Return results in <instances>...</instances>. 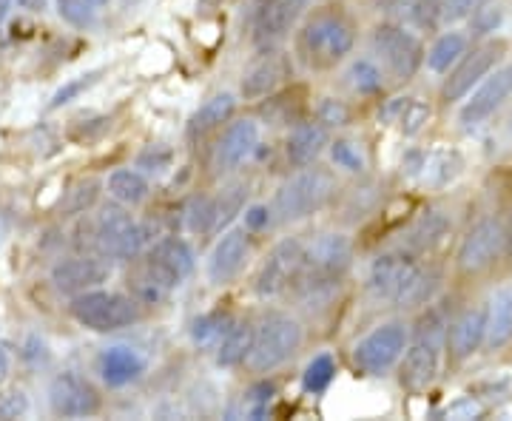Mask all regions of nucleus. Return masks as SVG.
<instances>
[{
    "mask_svg": "<svg viewBox=\"0 0 512 421\" xmlns=\"http://www.w3.org/2000/svg\"><path fill=\"white\" fill-rule=\"evenodd\" d=\"M493 0H447L441 6V20L444 23H458V20H467L476 15L478 9L490 6Z\"/></svg>",
    "mask_w": 512,
    "mask_h": 421,
    "instance_id": "45",
    "label": "nucleus"
},
{
    "mask_svg": "<svg viewBox=\"0 0 512 421\" xmlns=\"http://www.w3.org/2000/svg\"><path fill=\"white\" fill-rule=\"evenodd\" d=\"M293 77V60L288 52L271 49L262 57H256L254 63L242 74L239 92L245 100H262L276 94L285 83H291Z\"/></svg>",
    "mask_w": 512,
    "mask_h": 421,
    "instance_id": "18",
    "label": "nucleus"
},
{
    "mask_svg": "<svg viewBox=\"0 0 512 421\" xmlns=\"http://www.w3.org/2000/svg\"><path fill=\"white\" fill-rule=\"evenodd\" d=\"M330 146V129L322 126L316 117L299 120L285 140V163L291 168H308L313 165Z\"/></svg>",
    "mask_w": 512,
    "mask_h": 421,
    "instance_id": "23",
    "label": "nucleus"
},
{
    "mask_svg": "<svg viewBox=\"0 0 512 421\" xmlns=\"http://www.w3.org/2000/svg\"><path fill=\"white\" fill-rule=\"evenodd\" d=\"M174 160V151L168 146H148L140 157H137V168L151 171V174H160Z\"/></svg>",
    "mask_w": 512,
    "mask_h": 421,
    "instance_id": "46",
    "label": "nucleus"
},
{
    "mask_svg": "<svg viewBox=\"0 0 512 421\" xmlns=\"http://www.w3.org/2000/svg\"><path fill=\"white\" fill-rule=\"evenodd\" d=\"M146 228L128 214L120 205L103 208L94 228V242L103 257L111 259H134L146 248Z\"/></svg>",
    "mask_w": 512,
    "mask_h": 421,
    "instance_id": "12",
    "label": "nucleus"
},
{
    "mask_svg": "<svg viewBox=\"0 0 512 421\" xmlns=\"http://www.w3.org/2000/svg\"><path fill=\"white\" fill-rule=\"evenodd\" d=\"M251 259V231L248 228H228L211 248L205 274L211 285H231Z\"/></svg>",
    "mask_w": 512,
    "mask_h": 421,
    "instance_id": "16",
    "label": "nucleus"
},
{
    "mask_svg": "<svg viewBox=\"0 0 512 421\" xmlns=\"http://www.w3.org/2000/svg\"><path fill=\"white\" fill-rule=\"evenodd\" d=\"M512 345V285H504L487 305V342L484 348L504 350Z\"/></svg>",
    "mask_w": 512,
    "mask_h": 421,
    "instance_id": "27",
    "label": "nucleus"
},
{
    "mask_svg": "<svg viewBox=\"0 0 512 421\" xmlns=\"http://www.w3.org/2000/svg\"><path fill=\"white\" fill-rule=\"evenodd\" d=\"M97 370L109 387H126L146 373V359L126 345H114L100 353Z\"/></svg>",
    "mask_w": 512,
    "mask_h": 421,
    "instance_id": "25",
    "label": "nucleus"
},
{
    "mask_svg": "<svg viewBox=\"0 0 512 421\" xmlns=\"http://www.w3.org/2000/svg\"><path fill=\"white\" fill-rule=\"evenodd\" d=\"M467 49H470V37L464 35V32L450 29V32H444V35L436 37V43L427 49L424 66L433 74H447L461 57L467 55Z\"/></svg>",
    "mask_w": 512,
    "mask_h": 421,
    "instance_id": "29",
    "label": "nucleus"
},
{
    "mask_svg": "<svg viewBox=\"0 0 512 421\" xmlns=\"http://www.w3.org/2000/svg\"><path fill=\"white\" fill-rule=\"evenodd\" d=\"M345 80H348V86L359 97H373V94H379L384 89L382 66L376 60H370V57L353 60L348 66V72H345Z\"/></svg>",
    "mask_w": 512,
    "mask_h": 421,
    "instance_id": "33",
    "label": "nucleus"
},
{
    "mask_svg": "<svg viewBox=\"0 0 512 421\" xmlns=\"http://www.w3.org/2000/svg\"><path fill=\"white\" fill-rule=\"evenodd\" d=\"M308 9V0H256L251 12L254 37L262 46H274L291 35Z\"/></svg>",
    "mask_w": 512,
    "mask_h": 421,
    "instance_id": "17",
    "label": "nucleus"
},
{
    "mask_svg": "<svg viewBox=\"0 0 512 421\" xmlns=\"http://www.w3.org/2000/svg\"><path fill=\"white\" fill-rule=\"evenodd\" d=\"M430 117H433V106H430L427 100H421V97H407V103H404L396 126H399V131H402L404 137H416V134L430 123Z\"/></svg>",
    "mask_w": 512,
    "mask_h": 421,
    "instance_id": "36",
    "label": "nucleus"
},
{
    "mask_svg": "<svg viewBox=\"0 0 512 421\" xmlns=\"http://www.w3.org/2000/svg\"><path fill=\"white\" fill-rule=\"evenodd\" d=\"M453 231V222L450 217L439 211V208H427L421 211L416 220L410 222L407 234H404V248L413 251V254H430L436 251L444 239L450 237Z\"/></svg>",
    "mask_w": 512,
    "mask_h": 421,
    "instance_id": "24",
    "label": "nucleus"
},
{
    "mask_svg": "<svg viewBox=\"0 0 512 421\" xmlns=\"http://www.w3.org/2000/svg\"><path fill=\"white\" fill-rule=\"evenodd\" d=\"M97 194H100V183L97 180H80L77 185H72L66 191V200H63V214L66 217H74V214H86L97 202Z\"/></svg>",
    "mask_w": 512,
    "mask_h": 421,
    "instance_id": "40",
    "label": "nucleus"
},
{
    "mask_svg": "<svg viewBox=\"0 0 512 421\" xmlns=\"http://www.w3.org/2000/svg\"><path fill=\"white\" fill-rule=\"evenodd\" d=\"M316 120L328 129H345L350 123V106L345 100H336V97H322L316 103Z\"/></svg>",
    "mask_w": 512,
    "mask_h": 421,
    "instance_id": "42",
    "label": "nucleus"
},
{
    "mask_svg": "<svg viewBox=\"0 0 512 421\" xmlns=\"http://www.w3.org/2000/svg\"><path fill=\"white\" fill-rule=\"evenodd\" d=\"M94 3H97V6H103V3H109V0H94Z\"/></svg>",
    "mask_w": 512,
    "mask_h": 421,
    "instance_id": "53",
    "label": "nucleus"
},
{
    "mask_svg": "<svg viewBox=\"0 0 512 421\" xmlns=\"http://www.w3.org/2000/svg\"><path fill=\"white\" fill-rule=\"evenodd\" d=\"M185 222H188V231L194 234L217 231V197H197L188 205Z\"/></svg>",
    "mask_w": 512,
    "mask_h": 421,
    "instance_id": "37",
    "label": "nucleus"
},
{
    "mask_svg": "<svg viewBox=\"0 0 512 421\" xmlns=\"http://www.w3.org/2000/svg\"><path fill=\"white\" fill-rule=\"evenodd\" d=\"M447 328L450 322L439 308H430L419 319L416 336L410 339L399 362V385L407 393H421L439 379L441 356L447 350Z\"/></svg>",
    "mask_w": 512,
    "mask_h": 421,
    "instance_id": "2",
    "label": "nucleus"
},
{
    "mask_svg": "<svg viewBox=\"0 0 512 421\" xmlns=\"http://www.w3.org/2000/svg\"><path fill=\"white\" fill-rule=\"evenodd\" d=\"M302 342H305V330H302L296 316L282 311L265 313L256 325L254 348H251V356L245 365L259 376L274 373V370L291 362L302 348Z\"/></svg>",
    "mask_w": 512,
    "mask_h": 421,
    "instance_id": "4",
    "label": "nucleus"
},
{
    "mask_svg": "<svg viewBox=\"0 0 512 421\" xmlns=\"http://www.w3.org/2000/svg\"><path fill=\"white\" fill-rule=\"evenodd\" d=\"M356 46V26L339 6H325L313 12L296 32L293 55L313 72L336 69Z\"/></svg>",
    "mask_w": 512,
    "mask_h": 421,
    "instance_id": "1",
    "label": "nucleus"
},
{
    "mask_svg": "<svg viewBox=\"0 0 512 421\" xmlns=\"http://www.w3.org/2000/svg\"><path fill=\"white\" fill-rule=\"evenodd\" d=\"M43 3H46V0H20V6H26L29 12H40V9H43Z\"/></svg>",
    "mask_w": 512,
    "mask_h": 421,
    "instance_id": "50",
    "label": "nucleus"
},
{
    "mask_svg": "<svg viewBox=\"0 0 512 421\" xmlns=\"http://www.w3.org/2000/svg\"><path fill=\"white\" fill-rule=\"evenodd\" d=\"M231 328H234V316H231V313L211 311L205 313V316H200V319H194V325H191V339H194L197 348L217 350L222 339H225V333Z\"/></svg>",
    "mask_w": 512,
    "mask_h": 421,
    "instance_id": "32",
    "label": "nucleus"
},
{
    "mask_svg": "<svg viewBox=\"0 0 512 421\" xmlns=\"http://www.w3.org/2000/svg\"><path fill=\"white\" fill-rule=\"evenodd\" d=\"M336 197V180L328 168H296V174L276 188L274 220L299 222L319 214Z\"/></svg>",
    "mask_w": 512,
    "mask_h": 421,
    "instance_id": "3",
    "label": "nucleus"
},
{
    "mask_svg": "<svg viewBox=\"0 0 512 421\" xmlns=\"http://www.w3.org/2000/svg\"><path fill=\"white\" fill-rule=\"evenodd\" d=\"M504 52H507V43L504 40H495V37L493 40L478 43L473 49H467V55L461 57L456 66L447 72V77H444V83H441V100L444 103H461L487 74L498 69Z\"/></svg>",
    "mask_w": 512,
    "mask_h": 421,
    "instance_id": "10",
    "label": "nucleus"
},
{
    "mask_svg": "<svg viewBox=\"0 0 512 421\" xmlns=\"http://www.w3.org/2000/svg\"><path fill=\"white\" fill-rule=\"evenodd\" d=\"M501 23H504V9L490 3V6L478 9L476 15L470 18V29H473L476 37H490L501 29Z\"/></svg>",
    "mask_w": 512,
    "mask_h": 421,
    "instance_id": "44",
    "label": "nucleus"
},
{
    "mask_svg": "<svg viewBox=\"0 0 512 421\" xmlns=\"http://www.w3.org/2000/svg\"><path fill=\"white\" fill-rule=\"evenodd\" d=\"M69 311L77 325L94 330V333H114V330L131 328L143 316L137 299H131L126 293L97 291V288L72 296Z\"/></svg>",
    "mask_w": 512,
    "mask_h": 421,
    "instance_id": "7",
    "label": "nucleus"
},
{
    "mask_svg": "<svg viewBox=\"0 0 512 421\" xmlns=\"http://www.w3.org/2000/svg\"><path fill=\"white\" fill-rule=\"evenodd\" d=\"M234 111H237V97H234V94L231 92L214 94V97H208L200 109H197V114L191 117V126H188V131H191L194 137H202V134H208V131L222 129L225 123H231V120H234Z\"/></svg>",
    "mask_w": 512,
    "mask_h": 421,
    "instance_id": "28",
    "label": "nucleus"
},
{
    "mask_svg": "<svg viewBox=\"0 0 512 421\" xmlns=\"http://www.w3.org/2000/svg\"><path fill=\"white\" fill-rule=\"evenodd\" d=\"M484 342H487V305L461 311L447 328V353L456 365L473 359L484 348Z\"/></svg>",
    "mask_w": 512,
    "mask_h": 421,
    "instance_id": "21",
    "label": "nucleus"
},
{
    "mask_svg": "<svg viewBox=\"0 0 512 421\" xmlns=\"http://www.w3.org/2000/svg\"><path fill=\"white\" fill-rule=\"evenodd\" d=\"M256 325L251 322H234V328L225 333V339L217 348V365L220 367H239L248 362L251 348H254Z\"/></svg>",
    "mask_w": 512,
    "mask_h": 421,
    "instance_id": "30",
    "label": "nucleus"
},
{
    "mask_svg": "<svg viewBox=\"0 0 512 421\" xmlns=\"http://www.w3.org/2000/svg\"><path fill=\"white\" fill-rule=\"evenodd\" d=\"M407 345H410L407 325L404 322H384L353 345V365L367 376H384L402 362Z\"/></svg>",
    "mask_w": 512,
    "mask_h": 421,
    "instance_id": "9",
    "label": "nucleus"
},
{
    "mask_svg": "<svg viewBox=\"0 0 512 421\" xmlns=\"http://www.w3.org/2000/svg\"><path fill=\"white\" fill-rule=\"evenodd\" d=\"M461 168H464V163H461L458 151H439V154H427L424 168H421V177L430 185H436V188H444V185H450L456 180L458 174H461Z\"/></svg>",
    "mask_w": 512,
    "mask_h": 421,
    "instance_id": "34",
    "label": "nucleus"
},
{
    "mask_svg": "<svg viewBox=\"0 0 512 421\" xmlns=\"http://www.w3.org/2000/svg\"><path fill=\"white\" fill-rule=\"evenodd\" d=\"M512 97V63L498 66L495 72H490L473 92L461 100L458 109V123L464 129H476L484 126L487 120H493L498 111L504 109V103Z\"/></svg>",
    "mask_w": 512,
    "mask_h": 421,
    "instance_id": "14",
    "label": "nucleus"
},
{
    "mask_svg": "<svg viewBox=\"0 0 512 421\" xmlns=\"http://www.w3.org/2000/svg\"><path fill=\"white\" fill-rule=\"evenodd\" d=\"M350 265H353V242L342 231L319 234L311 245H305V271L345 279Z\"/></svg>",
    "mask_w": 512,
    "mask_h": 421,
    "instance_id": "20",
    "label": "nucleus"
},
{
    "mask_svg": "<svg viewBox=\"0 0 512 421\" xmlns=\"http://www.w3.org/2000/svg\"><path fill=\"white\" fill-rule=\"evenodd\" d=\"M111 276V268L103 259L74 257L63 259L52 268V282L60 293L66 296H80V293L100 288Z\"/></svg>",
    "mask_w": 512,
    "mask_h": 421,
    "instance_id": "22",
    "label": "nucleus"
},
{
    "mask_svg": "<svg viewBox=\"0 0 512 421\" xmlns=\"http://www.w3.org/2000/svg\"><path fill=\"white\" fill-rule=\"evenodd\" d=\"M100 393L97 387L83 379L80 373H60L49 382V407L55 416L63 419H89L94 413H100Z\"/></svg>",
    "mask_w": 512,
    "mask_h": 421,
    "instance_id": "15",
    "label": "nucleus"
},
{
    "mask_svg": "<svg viewBox=\"0 0 512 421\" xmlns=\"http://www.w3.org/2000/svg\"><path fill=\"white\" fill-rule=\"evenodd\" d=\"M330 160L336 168H342V171H350V174H362L365 171V151L359 148V143H353V140H330Z\"/></svg>",
    "mask_w": 512,
    "mask_h": 421,
    "instance_id": "38",
    "label": "nucleus"
},
{
    "mask_svg": "<svg viewBox=\"0 0 512 421\" xmlns=\"http://www.w3.org/2000/svg\"><path fill=\"white\" fill-rule=\"evenodd\" d=\"M9 9H12V0H0V23L6 20V15H9Z\"/></svg>",
    "mask_w": 512,
    "mask_h": 421,
    "instance_id": "51",
    "label": "nucleus"
},
{
    "mask_svg": "<svg viewBox=\"0 0 512 421\" xmlns=\"http://www.w3.org/2000/svg\"><path fill=\"white\" fill-rule=\"evenodd\" d=\"M510 251V228L498 217H481L461 237L456 251L458 276H481Z\"/></svg>",
    "mask_w": 512,
    "mask_h": 421,
    "instance_id": "5",
    "label": "nucleus"
},
{
    "mask_svg": "<svg viewBox=\"0 0 512 421\" xmlns=\"http://www.w3.org/2000/svg\"><path fill=\"white\" fill-rule=\"evenodd\" d=\"M510 251H512V231H510Z\"/></svg>",
    "mask_w": 512,
    "mask_h": 421,
    "instance_id": "54",
    "label": "nucleus"
},
{
    "mask_svg": "<svg viewBox=\"0 0 512 421\" xmlns=\"http://www.w3.org/2000/svg\"><path fill=\"white\" fill-rule=\"evenodd\" d=\"M245 197H248L245 185H228L217 197V231L228 228L237 214H245Z\"/></svg>",
    "mask_w": 512,
    "mask_h": 421,
    "instance_id": "39",
    "label": "nucleus"
},
{
    "mask_svg": "<svg viewBox=\"0 0 512 421\" xmlns=\"http://www.w3.org/2000/svg\"><path fill=\"white\" fill-rule=\"evenodd\" d=\"M305 271V245L296 237H285L276 242L256 274L254 291L259 299H276L296 285V279Z\"/></svg>",
    "mask_w": 512,
    "mask_h": 421,
    "instance_id": "11",
    "label": "nucleus"
},
{
    "mask_svg": "<svg viewBox=\"0 0 512 421\" xmlns=\"http://www.w3.org/2000/svg\"><path fill=\"white\" fill-rule=\"evenodd\" d=\"M197 268L194 248L183 237H165L151 245L146 257V282L157 291L180 288Z\"/></svg>",
    "mask_w": 512,
    "mask_h": 421,
    "instance_id": "13",
    "label": "nucleus"
},
{
    "mask_svg": "<svg viewBox=\"0 0 512 421\" xmlns=\"http://www.w3.org/2000/svg\"><path fill=\"white\" fill-rule=\"evenodd\" d=\"M100 74L103 72H89V74H80V77H74V80H69L66 86H60L55 92V97H52V103H49V111H57L63 109L66 103H72V100H77L83 92H89L94 83L100 80Z\"/></svg>",
    "mask_w": 512,
    "mask_h": 421,
    "instance_id": "43",
    "label": "nucleus"
},
{
    "mask_svg": "<svg viewBox=\"0 0 512 421\" xmlns=\"http://www.w3.org/2000/svg\"><path fill=\"white\" fill-rule=\"evenodd\" d=\"M370 46L382 60L384 72L390 74L396 83L413 80L427 60V52L421 40L402 23H379L370 35Z\"/></svg>",
    "mask_w": 512,
    "mask_h": 421,
    "instance_id": "8",
    "label": "nucleus"
},
{
    "mask_svg": "<svg viewBox=\"0 0 512 421\" xmlns=\"http://www.w3.org/2000/svg\"><path fill=\"white\" fill-rule=\"evenodd\" d=\"M404 103H407V97H393V100H387L384 109L379 111V120H382V123H396L399 114H402Z\"/></svg>",
    "mask_w": 512,
    "mask_h": 421,
    "instance_id": "49",
    "label": "nucleus"
},
{
    "mask_svg": "<svg viewBox=\"0 0 512 421\" xmlns=\"http://www.w3.org/2000/svg\"><path fill=\"white\" fill-rule=\"evenodd\" d=\"M339 288H342V279L339 276H325V274H313V271H302V276L296 279V285L291 288V293L296 296V302L308 311H322V308H330L339 296Z\"/></svg>",
    "mask_w": 512,
    "mask_h": 421,
    "instance_id": "26",
    "label": "nucleus"
},
{
    "mask_svg": "<svg viewBox=\"0 0 512 421\" xmlns=\"http://www.w3.org/2000/svg\"><path fill=\"white\" fill-rule=\"evenodd\" d=\"M55 9L60 20H66L74 29H89L97 15L94 0H55Z\"/></svg>",
    "mask_w": 512,
    "mask_h": 421,
    "instance_id": "41",
    "label": "nucleus"
},
{
    "mask_svg": "<svg viewBox=\"0 0 512 421\" xmlns=\"http://www.w3.org/2000/svg\"><path fill=\"white\" fill-rule=\"evenodd\" d=\"M271 220H274V208H268V205H248L245 208V228L251 231V234H256V231H265L268 225H271Z\"/></svg>",
    "mask_w": 512,
    "mask_h": 421,
    "instance_id": "47",
    "label": "nucleus"
},
{
    "mask_svg": "<svg viewBox=\"0 0 512 421\" xmlns=\"http://www.w3.org/2000/svg\"><path fill=\"white\" fill-rule=\"evenodd\" d=\"M148 191H151L148 180L143 177V171H137V168H117L109 177V194L126 208L146 202Z\"/></svg>",
    "mask_w": 512,
    "mask_h": 421,
    "instance_id": "31",
    "label": "nucleus"
},
{
    "mask_svg": "<svg viewBox=\"0 0 512 421\" xmlns=\"http://www.w3.org/2000/svg\"><path fill=\"white\" fill-rule=\"evenodd\" d=\"M6 367H9V359H6V353L0 350V379L6 376Z\"/></svg>",
    "mask_w": 512,
    "mask_h": 421,
    "instance_id": "52",
    "label": "nucleus"
},
{
    "mask_svg": "<svg viewBox=\"0 0 512 421\" xmlns=\"http://www.w3.org/2000/svg\"><path fill=\"white\" fill-rule=\"evenodd\" d=\"M336 379V359L330 353H316L311 362L305 365V373H302V387L305 393H325Z\"/></svg>",
    "mask_w": 512,
    "mask_h": 421,
    "instance_id": "35",
    "label": "nucleus"
},
{
    "mask_svg": "<svg viewBox=\"0 0 512 421\" xmlns=\"http://www.w3.org/2000/svg\"><path fill=\"white\" fill-rule=\"evenodd\" d=\"M259 146V123L254 117H242L228 123L222 131L217 151H214V168L217 174H234L239 165H245L254 157Z\"/></svg>",
    "mask_w": 512,
    "mask_h": 421,
    "instance_id": "19",
    "label": "nucleus"
},
{
    "mask_svg": "<svg viewBox=\"0 0 512 421\" xmlns=\"http://www.w3.org/2000/svg\"><path fill=\"white\" fill-rule=\"evenodd\" d=\"M29 410V402H26V396L23 393H6V396H0V419H18Z\"/></svg>",
    "mask_w": 512,
    "mask_h": 421,
    "instance_id": "48",
    "label": "nucleus"
},
{
    "mask_svg": "<svg viewBox=\"0 0 512 421\" xmlns=\"http://www.w3.org/2000/svg\"><path fill=\"white\" fill-rule=\"evenodd\" d=\"M424 265L419 262V254L413 251H384L370 262L367 268V291L376 299L384 302H396V305H407L410 293L416 291L419 279L424 276Z\"/></svg>",
    "mask_w": 512,
    "mask_h": 421,
    "instance_id": "6",
    "label": "nucleus"
}]
</instances>
